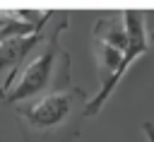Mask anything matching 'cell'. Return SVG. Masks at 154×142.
Segmentation results:
<instances>
[{
  "label": "cell",
  "instance_id": "7a4b0ae2",
  "mask_svg": "<svg viewBox=\"0 0 154 142\" xmlns=\"http://www.w3.org/2000/svg\"><path fill=\"white\" fill-rule=\"evenodd\" d=\"M77 96H84L79 89H55L43 94L36 101H29L26 106L17 108V120L24 128L26 140H36V135H51L58 128L67 123V118L75 111Z\"/></svg>",
  "mask_w": 154,
  "mask_h": 142
},
{
  "label": "cell",
  "instance_id": "ba28073f",
  "mask_svg": "<svg viewBox=\"0 0 154 142\" xmlns=\"http://www.w3.org/2000/svg\"><path fill=\"white\" fill-rule=\"evenodd\" d=\"M2 96H5V94H2V89H0V99H2Z\"/></svg>",
  "mask_w": 154,
  "mask_h": 142
},
{
  "label": "cell",
  "instance_id": "52a82bcc",
  "mask_svg": "<svg viewBox=\"0 0 154 142\" xmlns=\"http://www.w3.org/2000/svg\"><path fill=\"white\" fill-rule=\"evenodd\" d=\"M149 39H152V41H154V31H152V34H149Z\"/></svg>",
  "mask_w": 154,
  "mask_h": 142
},
{
  "label": "cell",
  "instance_id": "8992f818",
  "mask_svg": "<svg viewBox=\"0 0 154 142\" xmlns=\"http://www.w3.org/2000/svg\"><path fill=\"white\" fill-rule=\"evenodd\" d=\"M142 132H144V137H147V142H154V123H142Z\"/></svg>",
  "mask_w": 154,
  "mask_h": 142
},
{
  "label": "cell",
  "instance_id": "6da1fadb",
  "mask_svg": "<svg viewBox=\"0 0 154 142\" xmlns=\"http://www.w3.org/2000/svg\"><path fill=\"white\" fill-rule=\"evenodd\" d=\"M63 26H58L51 34V39H46L43 46L31 55V60H26L22 65V70L14 77V82L7 87L2 101H7V103L31 101L34 96H41L48 89V84L53 79V72L58 67V58H65V53H63V48L58 43V34H60Z\"/></svg>",
  "mask_w": 154,
  "mask_h": 142
},
{
  "label": "cell",
  "instance_id": "5b68a950",
  "mask_svg": "<svg viewBox=\"0 0 154 142\" xmlns=\"http://www.w3.org/2000/svg\"><path fill=\"white\" fill-rule=\"evenodd\" d=\"M94 36H96V41L108 43V46H113L123 53L128 48V34H125L123 19H99L96 26H94Z\"/></svg>",
  "mask_w": 154,
  "mask_h": 142
},
{
  "label": "cell",
  "instance_id": "277c9868",
  "mask_svg": "<svg viewBox=\"0 0 154 142\" xmlns=\"http://www.w3.org/2000/svg\"><path fill=\"white\" fill-rule=\"evenodd\" d=\"M41 43H43V31L31 34V36H12V39L0 41V89H2V94L14 82L17 72L26 63V58Z\"/></svg>",
  "mask_w": 154,
  "mask_h": 142
},
{
  "label": "cell",
  "instance_id": "3957f363",
  "mask_svg": "<svg viewBox=\"0 0 154 142\" xmlns=\"http://www.w3.org/2000/svg\"><path fill=\"white\" fill-rule=\"evenodd\" d=\"M142 17H144V14H142V12H135V10H125V12H123V24H125V34H128V48H125V53H123V63H120V67H118L111 77H106V79L101 82V89H99L91 99H87V103H84V116L99 113V111L103 108V103L111 99V94L116 91L118 82H120V79L125 77V72L130 70V65H132L140 55L147 53L149 34H147V29H144V19H142Z\"/></svg>",
  "mask_w": 154,
  "mask_h": 142
}]
</instances>
